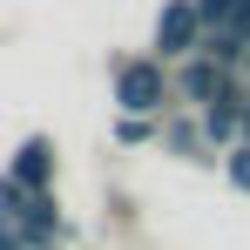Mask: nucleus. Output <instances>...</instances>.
<instances>
[{
	"label": "nucleus",
	"mask_w": 250,
	"mask_h": 250,
	"mask_svg": "<svg viewBox=\"0 0 250 250\" xmlns=\"http://www.w3.org/2000/svg\"><path fill=\"white\" fill-rule=\"evenodd\" d=\"M0 250H27V244H21V237H0Z\"/></svg>",
	"instance_id": "nucleus-9"
},
{
	"label": "nucleus",
	"mask_w": 250,
	"mask_h": 250,
	"mask_svg": "<svg viewBox=\"0 0 250 250\" xmlns=\"http://www.w3.org/2000/svg\"><path fill=\"white\" fill-rule=\"evenodd\" d=\"M115 102H122V115H149L163 102V68L156 61H128L115 75Z\"/></svg>",
	"instance_id": "nucleus-2"
},
{
	"label": "nucleus",
	"mask_w": 250,
	"mask_h": 250,
	"mask_svg": "<svg viewBox=\"0 0 250 250\" xmlns=\"http://www.w3.org/2000/svg\"><path fill=\"white\" fill-rule=\"evenodd\" d=\"M54 237H61V203H54V189H41V196L21 203V244H27V250H47Z\"/></svg>",
	"instance_id": "nucleus-3"
},
{
	"label": "nucleus",
	"mask_w": 250,
	"mask_h": 250,
	"mask_svg": "<svg viewBox=\"0 0 250 250\" xmlns=\"http://www.w3.org/2000/svg\"><path fill=\"white\" fill-rule=\"evenodd\" d=\"M189 47H203V14H196V0H169L156 21V54L189 61Z\"/></svg>",
	"instance_id": "nucleus-1"
},
{
	"label": "nucleus",
	"mask_w": 250,
	"mask_h": 250,
	"mask_svg": "<svg viewBox=\"0 0 250 250\" xmlns=\"http://www.w3.org/2000/svg\"><path fill=\"white\" fill-rule=\"evenodd\" d=\"M183 95H189V102H203V108H216V102H230L237 88H230V75H223L216 61L189 54V61H183Z\"/></svg>",
	"instance_id": "nucleus-4"
},
{
	"label": "nucleus",
	"mask_w": 250,
	"mask_h": 250,
	"mask_svg": "<svg viewBox=\"0 0 250 250\" xmlns=\"http://www.w3.org/2000/svg\"><path fill=\"white\" fill-rule=\"evenodd\" d=\"M223 176H230L237 189H250V142H237V149H230V163H223Z\"/></svg>",
	"instance_id": "nucleus-6"
},
{
	"label": "nucleus",
	"mask_w": 250,
	"mask_h": 250,
	"mask_svg": "<svg viewBox=\"0 0 250 250\" xmlns=\"http://www.w3.org/2000/svg\"><path fill=\"white\" fill-rule=\"evenodd\" d=\"M244 108H250V102H244Z\"/></svg>",
	"instance_id": "nucleus-10"
},
{
	"label": "nucleus",
	"mask_w": 250,
	"mask_h": 250,
	"mask_svg": "<svg viewBox=\"0 0 250 250\" xmlns=\"http://www.w3.org/2000/svg\"><path fill=\"white\" fill-rule=\"evenodd\" d=\"M196 14H203V21H223V27H230V14H237V0H196Z\"/></svg>",
	"instance_id": "nucleus-8"
},
{
	"label": "nucleus",
	"mask_w": 250,
	"mask_h": 250,
	"mask_svg": "<svg viewBox=\"0 0 250 250\" xmlns=\"http://www.w3.org/2000/svg\"><path fill=\"white\" fill-rule=\"evenodd\" d=\"M47 176H54V142L47 135H34V142H21V156H14V183L27 189V196H41Z\"/></svg>",
	"instance_id": "nucleus-5"
},
{
	"label": "nucleus",
	"mask_w": 250,
	"mask_h": 250,
	"mask_svg": "<svg viewBox=\"0 0 250 250\" xmlns=\"http://www.w3.org/2000/svg\"><path fill=\"white\" fill-rule=\"evenodd\" d=\"M115 142H128V149L149 142V122H142V115H122V122H115Z\"/></svg>",
	"instance_id": "nucleus-7"
}]
</instances>
